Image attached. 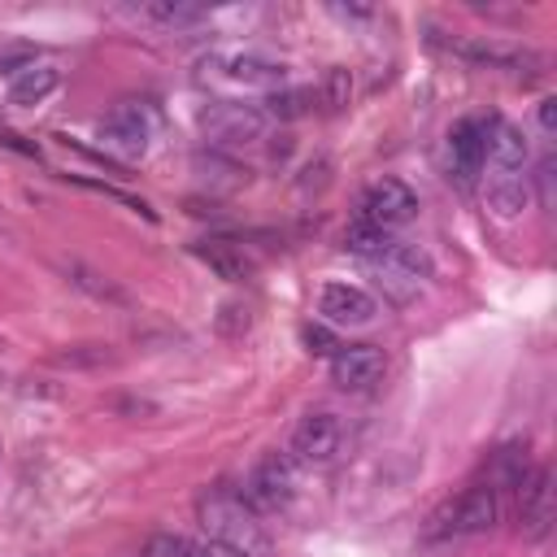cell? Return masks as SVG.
I'll return each mask as SVG.
<instances>
[{"label":"cell","instance_id":"603a6c76","mask_svg":"<svg viewBox=\"0 0 557 557\" xmlns=\"http://www.w3.org/2000/svg\"><path fill=\"white\" fill-rule=\"evenodd\" d=\"M52 361L57 366H70V370H96V366H109L113 352H109V344H74V348L52 352Z\"/></svg>","mask_w":557,"mask_h":557},{"label":"cell","instance_id":"5b68a950","mask_svg":"<svg viewBox=\"0 0 557 557\" xmlns=\"http://www.w3.org/2000/svg\"><path fill=\"white\" fill-rule=\"evenodd\" d=\"M226 78L235 87H257V91H278L287 83V65L261 52H213L200 61V83Z\"/></svg>","mask_w":557,"mask_h":557},{"label":"cell","instance_id":"7402d4cb","mask_svg":"<svg viewBox=\"0 0 557 557\" xmlns=\"http://www.w3.org/2000/svg\"><path fill=\"white\" fill-rule=\"evenodd\" d=\"M318 100H322V109H326V113H339V109H348V104H352V70H344V65H331V70H326V78H322V91H318Z\"/></svg>","mask_w":557,"mask_h":557},{"label":"cell","instance_id":"9c48e42d","mask_svg":"<svg viewBox=\"0 0 557 557\" xmlns=\"http://www.w3.org/2000/svg\"><path fill=\"white\" fill-rule=\"evenodd\" d=\"M148 135H152V113L139 100H117L100 117V139L117 157H144L148 152Z\"/></svg>","mask_w":557,"mask_h":557},{"label":"cell","instance_id":"f546056e","mask_svg":"<svg viewBox=\"0 0 557 557\" xmlns=\"http://www.w3.org/2000/svg\"><path fill=\"white\" fill-rule=\"evenodd\" d=\"M200 553H205V557H244V553H235V548H226V544H213V540H205Z\"/></svg>","mask_w":557,"mask_h":557},{"label":"cell","instance_id":"4fadbf2b","mask_svg":"<svg viewBox=\"0 0 557 557\" xmlns=\"http://www.w3.org/2000/svg\"><path fill=\"white\" fill-rule=\"evenodd\" d=\"M483 131H487V144H483L487 174H522L527 170V135L518 126L500 122V117Z\"/></svg>","mask_w":557,"mask_h":557},{"label":"cell","instance_id":"52a82bcc","mask_svg":"<svg viewBox=\"0 0 557 557\" xmlns=\"http://www.w3.org/2000/svg\"><path fill=\"white\" fill-rule=\"evenodd\" d=\"M413 213H418V196H413L400 178H379V183H370L366 196L357 200V218H352V222L396 235Z\"/></svg>","mask_w":557,"mask_h":557},{"label":"cell","instance_id":"4316f807","mask_svg":"<svg viewBox=\"0 0 557 557\" xmlns=\"http://www.w3.org/2000/svg\"><path fill=\"white\" fill-rule=\"evenodd\" d=\"M0 148H9V152H22V157H30V161H39V144H30V139H22V135H13V131H0Z\"/></svg>","mask_w":557,"mask_h":557},{"label":"cell","instance_id":"277c9868","mask_svg":"<svg viewBox=\"0 0 557 557\" xmlns=\"http://www.w3.org/2000/svg\"><path fill=\"white\" fill-rule=\"evenodd\" d=\"M296 487H300L296 461H292L287 453L270 448V453L252 466V474H248V483H244V505H248L252 513H283V509H292Z\"/></svg>","mask_w":557,"mask_h":557},{"label":"cell","instance_id":"9a60e30c","mask_svg":"<svg viewBox=\"0 0 557 557\" xmlns=\"http://www.w3.org/2000/svg\"><path fill=\"white\" fill-rule=\"evenodd\" d=\"M483 205H487V213L500 218V222L522 218V209L531 205V183H527V174H487V178H483Z\"/></svg>","mask_w":557,"mask_h":557},{"label":"cell","instance_id":"8992f818","mask_svg":"<svg viewBox=\"0 0 557 557\" xmlns=\"http://www.w3.org/2000/svg\"><path fill=\"white\" fill-rule=\"evenodd\" d=\"M196 126L213 144H257L265 135V109L244 104V100H209L196 113Z\"/></svg>","mask_w":557,"mask_h":557},{"label":"cell","instance_id":"3957f363","mask_svg":"<svg viewBox=\"0 0 557 557\" xmlns=\"http://www.w3.org/2000/svg\"><path fill=\"white\" fill-rule=\"evenodd\" d=\"M500 518V496L496 487L483 479V483H470L457 500H444L435 513H431V527H426V540H461V535H483L492 531Z\"/></svg>","mask_w":557,"mask_h":557},{"label":"cell","instance_id":"484cf974","mask_svg":"<svg viewBox=\"0 0 557 557\" xmlns=\"http://www.w3.org/2000/svg\"><path fill=\"white\" fill-rule=\"evenodd\" d=\"M305 344H309V352H318V357H335V352H339L335 335H331L322 322H309V326H305Z\"/></svg>","mask_w":557,"mask_h":557},{"label":"cell","instance_id":"44dd1931","mask_svg":"<svg viewBox=\"0 0 557 557\" xmlns=\"http://www.w3.org/2000/svg\"><path fill=\"white\" fill-rule=\"evenodd\" d=\"M139 13L152 17V22H161V26H170V30H183V26L205 22V9L200 4H183V0H157V4H144Z\"/></svg>","mask_w":557,"mask_h":557},{"label":"cell","instance_id":"2e32d148","mask_svg":"<svg viewBox=\"0 0 557 557\" xmlns=\"http://www.w3.org/2000/svg\"><path fill=\"white\" fill-rule=\"evenodd\" d=\"M191 252L226 283H248L252 278V257H244V248L231 244V239H200V244H191Z\"/></svg>","mask_w":557,"mask_h":557},{"label":"cell","instance_id":"ffe728a7","mask_svg":"<svg viewBox=\"0 0 557 557\" xmlns=\"http://www.w3.org/2000/svg\"><path fill=\"white\" fill-rule=\"evenodd\" d=\"M392 239L396 235H387V231H374V226H361V222H352L348 231H344V248L357 257V261H379L387 248H392Z\"/></svg>","mask_w":557,"mask_h":557},{"label":"cell","instance_id":"7a4b0ae2","mask_svg":"<svg viewBox=\"0 0 557 557\" xmlns=\"http://www.w3.org/2000/svg\"><path fill=\"white\" fill-rule=\"evenodd\" d=\"M366 270H370V278H374V287H379L392 305H413L435 265H431V252H426L422 244H409V239L396 235L392 248H387L379 261H370Z\"/></svg>","mask_w":557,"mask_h":557},{"label":"cell","instance_id":"ac0fdd59","mask_svg":"<svg viewBox=\"0 0 557 557\" xmlns=\"http://www.w3.org/2000/svg\"><path fill=\"white\" fill-rule=\"evenodd\" d=\"M57 87H61V70H57V65H26V70H17V78L9 83V104L35 109V104H44Z\"/></svg>","mask_w":557,"mask_h":557},{"label":"cell","instance_id":"6da1fadb","mask_svg":"<svg viewBox=\"0 0 557 557\" xmlns=\"http://www.w3.org/2000/svg\"><path fill=\"white\" fill-rule=\"evenodd\" d=\"M196 518H200V527H205V535L213 544H226V548H235L244 557H270V535L261 527V513H252L239 496L209 492V496H200Z\"/></svg>","mask_w":557,"mask_h":557},{"label":"cell","instance_id":"4dcf8cb0","mask_svg":"<svg viewBox=\"0 0 557 557\" xmlns=\"http://www.w3.org/2000/svg\"><path fill=\"white\" fill-rule=\"evenodd\" d=\"M0 453H4V448H0Z\"/></svg>","mask_w":557,"mask_h":557},{"label":"cell","instance_id":"d6986e66","mask_svg":"<svg viewBox=\"0 0 557 557\" xmlns=\"http://www.w3.org/2000/svg\"><path fill=\"white\" fill-rule=\"evenodd\" d=\"M61 274L70 278V287H78V292H87V296H96V300H109V305H126V292H122L117 283H109L100 270L83 265V261H61Z\"/></svg>","mask_w":557,"mask_h":557},{"label":"cell","instance_id":"f1b7e54d","mask_svg":"<svg viewBox=\"0 0 557 557\" xmlns=\"http://www.w3.org/2000/svg\"><path fill=\"white\" fill-rule=\"evenodd\" d=\"M535 178H540V187H544V205H553V157H544V161H540Z\"/></svg>","mask_w":557,"mask_h":557},{"label":"cell","instance_id":"83f0119b","mask_svg":"<svg viewBox=\"0 0 557 557\" xmlns=\"http://www.w3.org/2000/svg\"><path fill=\"white\" fill-rule=\"evenodd\" d=\"M540 131H544V135H553V131H557V100H553V96H544V100H540Z\"/></svg>","mask_w":557,"mask_h":557},{"label":"cell","instance_id":"7c38bea8","mask_svg":"<svg viewBox=\"0 0 557 557\" xmlns=\"http://www.w3.org/2000/svg\"><path fill=\"white\" fill-rule=\"evenodd\" d=\"M518 518L527 540H544L553 527V470L535 466L531 479L518 487Z\"/></svg>","mask_w":557,"mask_h":557},{"label":"cell","instance_id":"8fae6325","mask_svg":"<svg viewBox=\"0 0 557 557\" xmlns=\"http://www.w3.org/2000/svg\"><path fill=\"white\" fill-rule=\"evenodd\" d=\"M383 370H387V357L374 344H348L331 357V379L344 392H370L383 379Z\"/></svg>","mask_w":557,"mask_h":557},{"label":"cell","instance_id":"5bb4252c","mask_svg":"<svg viewBox=\"0 0 557 557\" xmlns=\"http://www.w3.org/2000/svg\"><path fill=\"white\" fill-rule=\"evenodd\" d=\"M483 144H487V131L483 122L474 117H461L453 131H448V161H453V174L457 183H474V174L483 170Z\"/></svg>","mask_w":557,"mask_h":557},{"label":"cell","instance_id":"d4e9b609","mask_svg":"<svg viewBox=\"0 0 557 557\" xmlns=\"http://www.w3.org/2000/svg\"><path fill=\"white\" fill-rule=\"evenodd\" d=\"M213 326H218V335H226V339H239V335L252 326V309H248V305H239V300H226V305L218 309Z\"/></svg>","mask_w":557,"mask_h":557},{"label":"cell","instance_id":"cb8c5ba5","mask_svg":"<svg viewBox=\"0 0 557 557\" xmlns=\"http://www.w3.org/2000/svg\"><path fill=\"white\" fill-rule=\"evenodd\" d=\"M265 104H270V113L274 117H300V113H309V104H313V87H296V91H270L265 96Z\"/></svg>","mask_w":557,"mask_h":557},{"label":"cell","instance_id":"e0dca14e","mask_svg":"<svg viewBox=\"0 0 557 557\" xmlns=\"http://www.w3.org/2000/svg\"><path fill=\"white\" fill-rule=\"evenodd\" d=\"M531 453H527V444L522 440H509V444H500V453L492 457V474H487V483L496 487V496L500 492H513L518 496V487L531 479Z\"/></svg>","mask_w":557,"mask_h":557},{"label":"cell","instance_id":"30bf717a","mask_svg":"<svg viewBox=\"0 0 557 557\" xmlns=\"http://www.w3.org/2000/svg\"><path fill=\"white\" fill-rule=\"evenodd\" d=\"M318 313L326 326H370L379 318V300L357 283H326L318 292Z\"/></svg>","mask_w":557,"mask_h":557},{"label":"cell","instance_id":"ba28073f","mask_svg":"<svg viewBox=\"0 0 557 557\" xmlns=\"http://www.w3.org/2000/svg\"><path fill=\"white\" fill-rule=\"evenodd\" d=\"M339 440H344V426L331 409H309L300 413V422L292 426V444H287V457L296 466H326L335 453H339Z\"/></svg>","mask_w":557,"mask_h":557}]
</instances>
